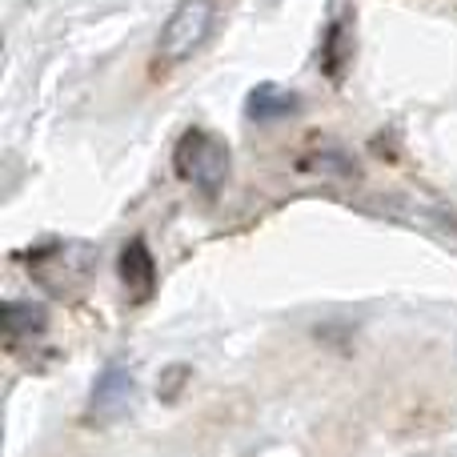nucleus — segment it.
<instances>
[{"instance_id":"nucleus-4","label":"nucleus","mask_w":457,"mask_h":457,"mask_svg":"<svg viewBox=\"0 0 457 457\" xmlns=\"http://www.w3.org/2000/svg\"><path fill=\"white\" fill-rule=\"evenodd\" d=\"M120 273H125V285L137 293H145L153 285V257L145 249V241H129V249L120 253Z\"/></svg>"},{"instance_id":"nucleus-6","label":"nucleus","mask_w":457,"mask_h":457,"mask_svg":"<svg viewBox=\"0 0 457 457\" xmlns=\"http://www.w3.org/2000/svg\"><path fill=\"white\" fill-rule=\"evenodd\" d=\"M297 104V96L293 93H281L277 85H261L257 93L249 96V109H253V117H261V120H269V117H285V112Z\"/></svg>"},{"instance_id":"nucleus-5","label":"nucleus","mask_w":457,"mask_h":457,"mask_svg":"<svg viewBox=\"0 0 457 457\" xmlns=\"http://www.w3.org/2000/svg\"><path fill=\"white\" fill-rule=\"evenodd\" d=\"M0 321H4L8 337H32L37 329H45V309L12 301V305H4V317H0Z\"/></svg>"},{"instance_id":"nucleus-2","label":"nucleus","mask_w":457,"mask_h":457,"mask_svg":"<svg viewBox=\"0 0 457 457\" xmlns=\"http://www.w3.org/2000/svg\"><path fill=\"white\" fill-rule=\"evenodd\" d=\"M177 169H181L193 185H201L205 193H213L228 173V149L217 141V137L193 129V133H185L181 149H177Z\"/></svg>"},{"instance_id":"nucleus-1","label":"nucleus","mask_w":457,"mask_h":457,"mask_svg":"<svg viewBox=\"0 0 457 457\" xmlns=\"http://www.w3.org/2000/svg\"><path fill=\"white\" fill-rule=\"evenodd\" d=\"M213 12H217L213 0H181L177 12L169 16L165 32H161V53L169 61H181L193 48H201L205 37L213 32Z\"/></svg>"},{"instance_id":"nucleus-3","label":"nucleus","mask_w":457,"mask_h":457,"mask_svg":"<svg viewBox=\"0 0 457 457\" xmlns=\"http://www.w3.org/2000/svg\"><path fill=\"white\" fill-rule=\"evenodd\" d=\"M133 397V373L125 365H109L93 389V418H117Z\"/></svg>"}]
</instances>
